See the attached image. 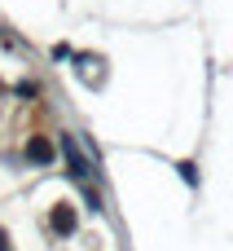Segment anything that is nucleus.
<instances>
[{
    "mask_svg": "<svg viewBox=\"0 0 233 251\" xmlns=\"http://www.w3.org/2000/svg\"><path fill=\"white\" fill-rule=\"evenodd\" d=\"M62 150H66V163H70V172H75V176H88V172H93V168L79 159V150H75V141H70V137H62Z\"/></svg>",
    "mask_w": 233,
    "mask_h": 251,
    "instance_id": "obj_1",
    "label": "nucleus"
},
{
    "mask_svg": "<svg viewBox=\"0 0 233 251\" xmlns=\"http://www.w3.org/2000/svg\"><path fill=\"white\" fill-rule=\"evenodd\" d=\"M26 154H31V163H48V159H53V146H48V141H40V137H35V141H31V146H26Z\"/></svg>",
    "mask_w": 233,
    "mask_h": 251,
    "instance_id": "obj_2",
    "label": "nucleus"
}]
</instances>
